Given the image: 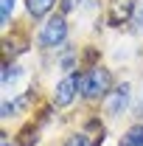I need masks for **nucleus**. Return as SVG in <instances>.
I'll list each match as a JSON object with an SVG mask.
<instances>
[{
	"mask_svg": "<svg viewBox=\"0 0 143 146\" xmlns=\"http://www.w3.org/2000/svg\"><path fill=\"white\" fill-rule=\"evenodd\" d=\"M109 84H112V76H109V70H104V68H93V70L81 79V90H84L87 98H101V96L109 90Z\"/></svg>",
	"mask_w": 143,
	"mask_h": 146,
	"instance_id": "obj_1",
	"label": "nucleus"
},
{
	"mask_svg": "<svg viewBox=\"0 0 143 146\" xmlns=\"http://www.w3.org/2000/svg\"><path fill=\"white\" fill-rule=\"evenodd\" d=\"M68 34V25H65V17H51L45 25H42V31H39V45H45V48H51L56 42H62Z\"/></svg>",
	"mask_w": 143,
	"mask_h": 146,
	"instance_id": "obj_2",
	"label": "nucleus"
},
{
	"mask_svg": "<svg viewBox=\"0 0 143 146\" xmlns=\"http://www.w3.org/2000/svg\"><path fill=\"white\" fill-rule=\"evenodd\" d=\"M135 9H138V3L135 0H115L112 6H109V25H124L129 17H135Z\"/></svg>",
	"mask_w": 143,
	"mask_h": 146,
	"instance_id": "obj_3",
	"label": "nucleus"
},
{
	"mask_svg": "<svg viewBox=\"0 0 143 146\" xmlns=\"http://www.w3.org/2000/svg\"><path fill=\"white\" fill-rule=\"evenodd\" d=\"M79 76H68V79H62L59 84H56V93H54V101L59 107H68L73 101V96H76V87H79Z\"/></svg>",
	"mask_w": 143,
	"mask_h": 146,
	"instance_id": "obj_4",
	"label": "nucleus"
},
{
	"mask_svg": "<svg viewBox=\"0 0 143 146\" xmlns=\"http://www.w3.org/2000/svg\"><path fill=\"white\" fill-rule=\"evenodd\" d=\"M126 101H129V84H121L118 90L112 93V98H109V112L118 115V112L126 107Z\"/></svg>",
	"mask_w": 143,
	"mask_h": 146,
	"instance_id": "obj_5",
	"label": "nucleus"
},
{
	"mask_svg": "<svg viewBox=\"0 0 143 146\" xmlns=\"http://www.w3.org/2000/svg\"><path fill=\"white\" fill-rule=\"evenodd\" d=\"M56 0H25V6H28V14H34V17H45L51 9H54Z\"/></svg>",
	"mask_w": 143,
	"mask_h": 146,
	"instance_id": "obj_6",
	"label": "nucleus"
},
{
	"mask_svg": "<svg viewBox=\"0 0 143 146\" xmlns=\"http://www.w3.org/2000/svg\"><path fill=\"white\" fill-rule=\"evenodd\" d=\"M121 146H143V124L129 129L124 138H121Z\"/></svg>",
	"mask_w": 143,
	"mask_h": 146,
	"instance_id": "obj_7",
	"label": "nucleus"
},
{
	"mask_svg": "<svg viewBox=\"0 0 143 146\" xmlns=\"http://www.w3.org/2000/svg\"><path fill=\"white\" fill-rule=\"evenodd\" d=\"M11 9H14V0H3V11H0V20H3V25L9 23V14H11Z\"/></svg>",
	"mask_w": 143,
	"mask_h": 146,
	"instance_id": "obj_8",
	"label": "nucleus"
},
{
	"mask_svg": "<svg viewBox=\"0 0 143 146\" xmlns=\"http://www.w3.org/2000/svg\"><path fill=\"white\" fill-rule=\"evenodd\" d=\"M14 79H17V68H3V84H9Z\"/></svg>",
	"mask_w": 143,
	"mask_h": 146,
	"instance_id": "obj_9",
	"label": "nucleus"
},
{
	"mask_svg": "<svg viewBox=\"0 0 143 146\" xmlns=\"http://www.w3.org/2000/svg\"><path fill=\"white\" fill-rule=\"evenodd\" d=\"M135 25L143 28V0H138V9H135Z\"/></svg>",
	"mask_w": 143,
	"mask_h": 146,
	"instance_id": "obj_10",
	"label": "nucleus"
},
{
	"mask_svg": "<svg viewBox=\"0 0 143 146\" xmlns=\"http://www.w3.org/2000/svg\"><path fill=\"white\" fill-rule=\"evenodd\" d=\"M73 6H76V0H65V3H62V9H65V11H70Z\"/></svg>",
	"mask_w": 143,
	"mask_h": 146,
	"instance_id": "obj_11",
	"label": "nucleus"
},
{
	"mask_svg": "<svg viewBox=\"0 0 143 146\" xmlns=\"http://www.w3.org/2000/svg\"><path fill=\"white\" fill-rule=\"evenodd\" d=\"M70 146H87V141H84V138H81V135H79V138H76V141H73Z\"/></svg>",
	"mask_w": 143,
	"mask_h": 146,
	"instance_id": "obj_12",
	"label": "nucleus"
}]
</instances>
